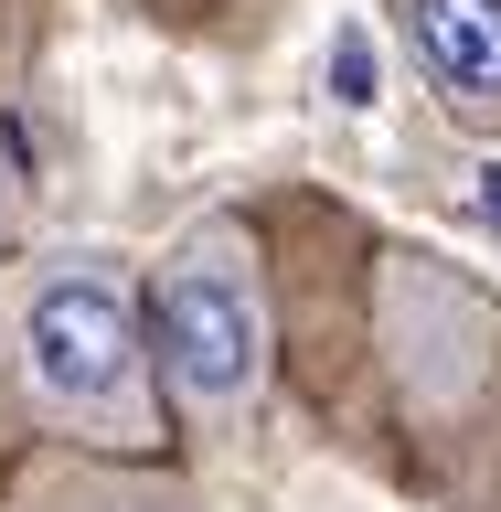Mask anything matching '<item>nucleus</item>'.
I'll return each mask as SVG.
<instances>
[{"instance_id":"f257e3e1","label":"nucleus","mask_w":501,"mask_h":512,"mask_svg":"<svg viewBox=\"0 0 501 512\" xmlns=\"http://www.w3.org/2000/svg\"><path fill=\"white\" fill-rule=\"evenodd\" d=\"M0 384L32 438L171 459V395L150 352V267L118 246H32L0 267Z\"/></svg>"},{"instance_id":"f03ea898","label":"nucleus","mask_w":501,"mask_h":512,"mask_svg":"<svg viewBox=\"0 0 501 512\" xmlns=\"http://www.w3.org/2000/svg\"><path fill=\"white\" fill-rule=\"evenodd\" d=\"M150 352L182 459H224L256 438L278 384V278L246 214H192L150 256Z\"/></svg>"},{"instance_id":"7ed1b4c3","label":"nucleus","mask_w":501,"mask_h":512,"mask_svg":"<svg viewBox=\"0 0 501 512\" xmlns=\"http://www.w3.org/2000/svg\"><path fill=\"white\" fill-rule=\"evenodd\" d=\"M374 352L395 374V406L427 448L501 438V299L448 256L384 246L374 267Z\"/></svg>"},{"instance_id":"39448f33","label":"nucleus","mask_w":501,"mask_h":512,"mask_svg":"<svg viewBox=\"0 0 501 512\" xmlns=\"http://www.w3.org/2000/svg\"><path fill=\"white\" fill-rule=\"evenodd\" d=\"M0 512H203V491L171 459H118V448L32 438L0 470Z\"/></svg>"},{"instance_id":"423d86ee","label":"nucleus","mask_w":501,"mask_h":512,"mask_svg":"<svg viewBox=\"0 0 501 512\" xmlns=\"http://www.w3.org/2000/svg\"><path fill=\"white\" fill-rule=\"evenodd\" d=\"M11 235H22V160L0 139V267H11Z\"/></svg>"},{"instance_id":"20e7f679","label":"nucleus","mask_w":501,"mask_h":512,"mask_svg":"<svg viewBox=\"0 0 501 512\" xmlns=\"http://www.w3.org/2000/svg\"><path fill=\"white\" fill-rule=\"evenodd\" d=\"M416 86L438 96L448 128L501 139V0H384Z\"/></svg>"}]
</instances>
